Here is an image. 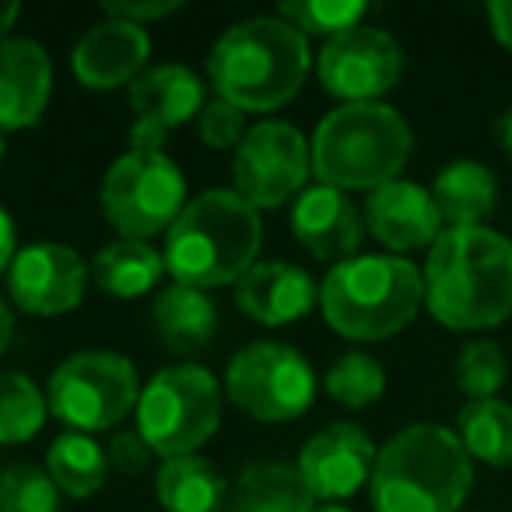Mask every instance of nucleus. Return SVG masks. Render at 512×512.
<instances>
[{"instance_id": "1", "label": "nucleus", "mask_w": 512, "mask_h": 512, "mask_svg": "<svg viewBox=\"0 0 512 512\" xmlns=\"http://www.w3.org/2000/svg\"><path fill=\"white\" fill-rule=\"evenodd\" d=\"M425 306L449 330H491L512 316V242L491 228H446L425 260Z\"/></svg>"}, {"instance_id": "2", "label": "nucleus", "mask_w": 512, "mask_h": 512, "mask_svg": "<svg viewBox=\"0 0 512 512\" xmlns=\"http://www.w3.org/2000/svg\"><path fill=\"white\" fill-rule=\"evenodd\" d=\"M313 71L309 39L281 15L228 25L207 53V78L218 99L242 113H274L302 92Z\"/></svg>"}, {"instance_id": "3", "label": "nucleus", "mask_w": 512, "mask_h": 512, "mask_svg": "<svg viewBox=\"0 0 512 512\" xmlns=\"http://www.w3.org/2000/svg\"><path fill=\"white\" fill-rule=\"evenodd\" d=\"M264 246V218L232 186L197 193L165 235V271L176 285L211 292L253 271Z\"/></svg>"}, {"instance_id": "4", "label": "nucleus", "mask_w": 512, "mask_h": 512, "mask_svg": "<svg viewBox=\"0 0 512 512\" xmlns=\"http://www.w3.org/2000/svg\"><path fill=\"white\" fill-rule=\"evenodd\" d=\"M474 460L446 425H407L379 446L369 498L376 512H460Z\"/></svg>"}, {"instance_id": "5", "label": "nucleus", "mask_w": 512, "mask_h": 512, "mask_svg": "<svg viewBox=\"0 0 512 512\" xmlns=\"http://www.w3.org/2000/svg\"><path fill=\"white\" fill-rule=\"evenodd\" d=\"M425 306V274L390 253L351 256L320 281V313L334 334L376 344L400 334Z\"/></svg>"}, {"instance_id": "6", "label": "nucleus", "mask_w": 512, "mask_h": 512, "mask_svg": "<svg viewBox=\"0 0 512 512\" xmlns=\"http://www.w3.org/2000/svg\"><path fill=\"white\" fill-rule=\"evenodd\" d=\"M414 134L386 102H344L316 123L309 137L313 176L334 190H379L407 165Z\"/></svg>"}, {"instance_id": "7", "label": "nucleus", "mask_w": 512, "mask_h": 512, "mask_svg": "<svg viewBox=\"0 0 512 512\" xmlns=\"http://www.w3.org/2000/svg\"><path fill=\"white\" fill-rule=\"evenodd\" d=\"M225 414V393L214 372L204 365H169L155 372L137 400V432L151 453L193 456L204 442L214 439Z\"/></svg>"}, {"instance_id": "8", "label": "nucleus", "mask_w": 512, "mask_h": 512, "mask_svg": "<svg viewBox=\"0 0 512 512\" xmlns=\"http://www.w3.org/2000/svg\"><path fill=\"white\" fill-rule=\"evenodd\" d=\"M186 204V176L165 151H123L99 186L102 218L120 239L134 242L169 235Z\"/></svg>"}, {"instance_id": "9", "label": "nucleus", "mask_w": 512, "mask_h": 512, "mask_svg": "<svg viewBox=\"0 0 512 512\" xmlns=\"http://www.w3.org/2000/svg\"><path fill=\"white\" fill-rule=\"evenodd\" d=\"M137 365L120 351H78L53 369L46 383V404L67 432H109L137 411L141 400Z\"/></svg>"}, {"instance_id": "10", "label": "nucleus", "mask_w": 512, "mask_h": 512, "mask_svg": "<svg viewBox=\"0 0 512 512\" xmlns=\"http://www.w3.org/2000/svg\"><path fill=\"white\" fill-rule=\"evenodd\" d=\"M225 397L264 425H285L313 407L316 372L299 348L281 341H253L232 355L225 369Z\"/></svg>"}, {"instance_id": "11", "label": "nucleus", "mask_w": 512, "mask_h": 512, "mask_svg": "<svg viewBox=\"0 0 512 512\" xmlns=\"http://www.w3.org/2000/svg\"><path fill=\"white\" fill-rule=\"evenodd\" d=\"M313 176L309 141L288 120H260L232 151V190L256 211L285 207Z\"/></svg>"}, {"instance_id": "12", "label": "nucleus", "mask_w": 512, "mask_h": 512, "mask_svg": "<svg viewBox=\"0 0 512 512\" xmlns=\"http://www.w3.org/2000/svg\"><path fill=\"white\" fill-rule=\"evenodd\" d=\"M404 74V50L386 29L355 25L334 39H323L316 53V78L323 92L344 102H379Z\"/></svg>"}, {"instance_id": "13", "label": "nucleus", "mask_w": 512, "mask_h": 512, "mask_svg": "<svg viewBox=\"0 0 512 512\" xmlns=\"http://www.w3.org/2000/svg\"><path fill=\"white\" fill-rule=\"evenodd\" d=\"M92 267L67 242H29L8 267V299L25 316H64L81 306Z\"/></svg>"}, {"instance_id": "14", "label": "nucleus", "mask_w": 512, "mask_h": 512, "mask_svg": "<svg viewBox=\"0 0 512 512\" xmlns=\"http://www.w3.org/2000/svg\"><path fill=\"white\" fill-rule=\"evenodd\" d=\"M127 106L134 113L130 123V148L162 151L165 137L204 113V81L186 64L148 67L127 88Z\"/></svg>"}, {"instance_id": "15", "label": "nucleus", "mask_w": 512, "mask_h": 512, "mask_svg": "<svg viewBox=\"0 0 512 512\" xmlns=\"http://www.w3.org/2000/svg\"><path fill=\"white\" fill-rule=\"evenodd\" d=\"M376 456V442L362 425L330 421L320 432L309 435L306 446L299 449L295 467L316 502H344L372 481Z\"/></svg>"}, {"instance_id": "16", "label": "nucleus", "mask_w": 512, "mask_h": 512, "mask_svg": "<svg viewBox=\"0 0 512 512\" xmlns=\"http://www.w3.org/2000/svg\"><path fill=\"white\" fill-rule=\"evenodd\" d=\"M151 57V36L144 25H130L120 18L95 22L71 50V71L88 92H116L130 88Z\"/></svg>"}, {"instance_id": "17", "label": "nucleus", "mask_w": 512, "mask_h": 512, "mask_svg": "<svg viewBox=\"0 0 512 512\" xmlns=\"http://www.w3.org/2000/svg\"><path fill=\"white\" fill-rule=\"evenodd\" d=\"M292 235L309 256L337 267L358 256V246L365 239V218L344 190L316 183L295 197Z\"/></svg>"}, {"instance_id": "18", "label": "nucleus", "mask_w": 512, "mask_h": 512, "mask_svg": "<svg viewBox=\"0 0 512 512\" xmlns=\"http://www.w3.org/2000/svg\"><path fill=\"white\" fill-rule=\"evenodd\" d=\"M365 232L386 246L390 253H407V249L432 246L446 228H442V214L432 200V190L407 179H393V183L379 186L365 197L362 207Z\"/></svg>"}, {"instance_id": "19", "label": "nucleus", "mask_w": 512, "mask_h": 512, "mask_svg": "<svg viewBox=\"0 0 512 512\" xmlns=\"http://www.w3.org/2000/svg\"><path fill=\"white\" fill-rule=\"evenodd\" d=\"M232 302L260 327H288L320 306V285L288 260H264L235 281Z\"/></svg>"}, {"instance_id": "20", "label": "nucleus", "mask_w": 512, "mask_h": 512, "mask_svg": "<svg viewBox=\"0 0 512 512\" xmlns=\"http://www.w3.org/2000/svg\"><path fill=\"white\" fill-rule=\"evenodd\" d=\"M53 99V60L43 43L11 36L0 43V134L29 130Z\"/></svg>"}, {"instance_id": "21", "label": "nucleus", "mask_w": 512, "mask_h": 512, "mask_svg": "<svg viewBox=\"0 0 512 512\" xmlns=\"http://www.w3.org/2000/svg\"><path fill=\"white\" fill-rule=\"evenodd\" d=\"M151 330L162 348L176 355H197L218 334V309L207 292L172 281L151 302Z\"/></svg>"}, {"instance_id": "22", "label": "nucleus", "mask_w": 512, "mask_h": 512, "mask_svg": "<svg viewBox=\"0 0 512 512\" xmlns=\"http://www.w3.org/2000/svg\"><path fill=\"white\" fill-rule=\"evenodd\" d=\"M313 491L306 488L295 463L260 460L239 470L232 488L235 512H313Z\"/></svg>"}, {"instance_id": "23", "label": "nucleus", "mask_w": 512, "mask_h": 512, "mask_svg": "<svg viewBox=\"0 0 512 512\" xmlns=\"http://www.w3.org/2000/svg\"><path fill=\"white\" fill-rule=\"evenodd\" d=\"M165 256L151 242L116 239L92 256V281L113 299H141L162 281Z\"/></svg>"}, {"instance_id": "24", "label": "nucleus", "mask_w": 512, "mask_h": 512, "mask_svg": "<svg viewBox=\"0 0 512 512\" xmlns=\"http://www.w3.org/2000/svg\"><path fill=\"white\" fill-rule=\"evenodd\" d=\"M495 176L481 162H449L435 176L432 200L442 214V225L449 228H481V221L495 211Z\"/></svg>"}, {"instance_id": "25", "label": "nucleus", "mask_w": 512, "mask_h": 512, "mask_svg": "<svg viewBox=\"0 0 512 512\" xmlns=\"http://www.w3.org/2000/svg\"><path fill=\"white\" fill-rule=\"evenodd\" d=\"M155 498L165 512H221L225 477L204 456H172L155 470Z\"/></svg>"}, {"instance_id": "26", "label": "nucleus", "mask_w": 512, "mask_h": 512, "mask_svg": "<svg viewBox=\"0 0 512 512\" xmlns=\"http://www.w3.org/2000/svg\"><path fill=\"white\" fill-rule=\"evenodd\" d=\"M46 474L53 477L64 495L71 498H92L102 491L109 477L106 446L81 432H60L53 446L46 449Z\"/></svg>"}, {"instance_id": "27", "label": "nucleus", "mask_w": 512, "mask_h": 512, "mask_svg": "<svg viewBox=\"0 0 512 512\" xmlns=\"http://www.w3.org/2000/svg\"><path fill=\"white\" fill-rule=\"evenodd\" d=\"M456 439L488 467H512V407L505 400H467L456 414Z\"/></svg>"}, {"instance_id": "28", "label": "nucleus", "mask_w": 512, "mask_h": 512, "mask_svg": "<svg viewBox=\"0 0 512 512\" xmlns=\"http://www.w3.org/2000/svg\"><path fill=\"white\" fill-rule=\"evenodd\" d=\"M50 418L46 390H39L25 372L0 369V446H22L36 439Z\"/></svg>"}, {"instance_id": "29", "label": "nucleus", "mask_w": 512, "mask_h": 512, "mask_svg": "<svg viewBox=\"0 0 512 512\" xmlns=\"http://www.w3.org/2000/svg\"><path fill=\"white\" fill-rule=\"evenodd\" d=\"M323 386H327L330 400H337L348 411H362V407H372L383 397L386 372L379 365V358L365 355V351H348L327 369Z\"/></svg>"}, {"instance_id": "30", "label": "nucleus", "mask_w": 512, "mask_h": 512, "mask_svg": "<svg viewBox=\"0 0 512 512\" xmlns=\"http://www.w3.org/2000/svg\"><path fill=\"white\" fill-rule=\"evenodd\" d=\"M456 386L467 393L470 400H495V393L509 379V362H505V351L498 348L488 337H477L467 341L456 355Z\"/></svg>"}, {"instance_id": "31", "label": "nucleus", "mask_w": 512, "mask_h": 512, "mask_svg": "<svg viewBox=\"0 0 512 512\" xmlns=\"http://www.w3.org/2000/svg\"><path fill=\"white\" fill-rule=\"evenodd\" d=\"M365 11H369V4H358V0H292V4H281L278 15L288 25H295L306 39H334L362 25Z\"/></svg>"}, {"instance_id": "32", "label": "nucleus", "mask_w": 512, "mask_h": 512, "mask_svg": "<svg viewBox=\"0 0 512 512\" xmlns=\"http://www.w3.org/2000/svg\"><path fill=\"white\" fill-rule=\"evenodd\" d=\"M0 512H60V488L46 467L15 463L0 474Z\"/></svg>"}, {"instance_id": "33", "label": "nucleus", "mask_w": 512, "mask_h": 512, "mask_svg": "<svg viewBox=\"0 0 512 512\" xmlns=\"http://www.w3.org/2000/svg\"><path fill=\"white\" fill-rule=\"evenodd\" d=\"M249 123H246V113L239 106L225 99H214L204 106V113L197 116V134L207 148L214 151H235L246 137Z\"/></svg>"}, {"instance_id": "34", "label": "nucleus", "mask_w": 512, "mask_h": 512, "mask_svg": "<svg viewBox=\"0 0 512 512\" xmlns=\"http://www.w3.org/2000/svg\"><path fill=\"white\" fill-rule=\"evenodd\" d=\"M151 446L144 442V435L137 432V428H120V432H113V439H109L106 446V460H109V470H116V474L123 477H134V474H144V470L151 467Z\"/></svg>"}, {"instance_id": "35", "label": "nucleus", "mask_w": 512, "mask_h": 512, "mask_svg": "<svg viewBox=\"0 0 512 512\" xmlns=\"http://www.w3.org/2000/svg\"><path fill=\"white\" fill-rule=\"evenodd\" d=\"M183 11V0H102V15L106 18H120L130 25H144L162 22V18Z\"/></svg>"}, {"instance_id": "36", "label": "nucleus", "mask_w": 512, "mask_h": 512, "mask_svg": "<svg viewBox=\"0 0 512 512\" xmlns=\"http://www.w3.org/2000/svg\"><path fill=\"white\" fill-rule=\"evenodd\" d=\"M488 18H491V29H495V39L512 53V0H491Z\"/></svg>"}, {"instance_id": "37", "label": "nucleus", "mask_w": 512, "mask_h": 512, "mask_svg": "<svg viewBox=\"0 0 512 512\" xmlns=\"http://www.w3.org/2000/svg\"><path fill=\"white\" fill-rule=\"evenodd\" d=\"M18 253V232H15V221H11V214L0 207V274H8L11 260H15Z\"/></svg>"}, {"instance_id": "38", "label": "nucleus", "mask_w": 512, "mask_h": 512, "mask_svg": "<svg viewBox=\"0 0 512 512\" xmlns=\"http://www.w3.org/2000/svg\"><path fill=\"white\" fill-rule=\"evenodd\" d=\"M11 344H15V306L0 295V358L8 355Z\"/></svg>"}, {"instance_id": "39", "label": "nucleus", "mask_w": 512, "mask_h": 512, "mask_svg": "<svg viewBox=\"0 0 512 512\" xmlns=\"http://www.w3.org/2000/svg\"><path fill=\"white\" fill-rule=\"evenodd\" d=\"M18 18H22V4H15V0H0V43L11 39V29H15Z\"/></svg>"}, {"instance_id": "40", "label": "nucleus", "mask_w": 512, "mask_h": 512, "mask_svg": "<svg viewBox=\"0 0 512 512\" xmlns=\"http://www.w3.org/2000/svg\"><path fill=\"white\" fill-rule=\"evenodd\" d=\"M498 137H502V148H505V155L512 158V113L502 120V127H498Z\"/></svg>"}, {"instance_id": "41", "label": "nucleus", "mask_w": 512, "mask_h": 512, "mask_svg": "<svg viewBox=\"0 0 512 512\" xmlns=\"http://www.w3.org/2000/svg\"><path fill=\"white\" fill-rule=\"evenodd\" d=\"M313 512H355V509H348V505H337V502H320Z\"/></svg>"}, {"instance_id": "42", "label": "nucleus", "mask_w": 512, "mask_h": 512, "mask_svg": "<svg viewBox=\"0 0 512 512\" xmlns=\"http://www.w3.org/2000/svg\"><path fill=\"white\" fill-rule=\"evenodd\" d=\"M0 162H4V134H0Z\"/></svg>"}]
</instances>
